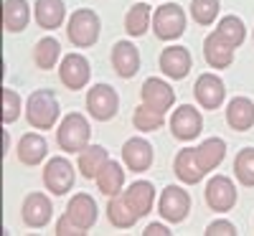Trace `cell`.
Masks as SVG:
<instances>
[{"label":"cell","mask_w":254,"mask_h":236,"mask_svg":"<svg viewBox=\"0 0 254 236\" xmlns=\"http://www.w3.org/2000/svg\"><path fill=\"white\" fill-rule=\"evenodd\" d=\"M59 102L49 89H36L26 102V119L33 130H51L59 119Z\"/></svg>","instance_id":"6da1fadb"},{"label":"cell","mask_w":254,"mask_h":236,"mask_svg":"<svg viewBox=\"0 0 254 236\" xmlns=\"http://www.w3.org/2000/svg\"><path fill=\"white\" fill-rule=\"evenodd\" d=\"M56 140H59V147L66 150V153H81L92 140V127H89L87 117L79 112H69L59 124Z\"/></svg>","instance_id":"7a4b0ae2"},{"label":"cell","mask_w":254,"mask_h":236,"mask_svg":"<svg viewBox=\"0 0 254 236\" xmlns=\"http://www.w3.org/2000/svg\"><path fill=\"white\" fill-rule=\"evenodd\" d=\"M99 15L89 8H79L71 13L69 23H66V33L69 41L76 49H89L99 41Z\"/></svg>","instance_id":"3957f363"},{"label":"cell","mask_w":254,"mask_h":236,"mask_svg":"<svg viewBox=\"0 0 254 236\" xmlns=\"http://www.w3.org/2000/svg\"><path fill=\"white\" fill-rule=\"evenodd\" d=\"M153 31L160 41H176L186 31V10L178 3H165L153 15Z\"/></svg>","instance_id":"277c9868"},{"label":"cell","mask_w":254,"mask_h":236,"mask_svg":"<svg viewBox=\"0 0 254 236\" xmlns=\"http://www.w3.org/2000/svg\"><path fill=\"white\" fill-rule=\"evenodd\" d=\"M158 211H160V216L168 224H181L188 216V211H190V196H188V190H183L181 185H168L160 193Z\"/></svg>","instance_id":"5b68a950"},{"label":"cell","mask_w":254,"mask_h":236,"mask_svg":"<svg viewBox=\"0 0 254 236\" xmlns=\"http://www.w3.org/2000/svg\"><path fill=\"white\" fill-rule=\"evenodd\" d=\"M92 76V66L89 61L84 59L81 54H66L61 59V66H59V79L66 89L76 92V89H84L87 81Z\"/></svg>","instance_id":"8992f818"},{"label":"cell","mask_w":254,"mask_h":236,"mask_svg":"<svg viewBox=\"0 0 254 236\" xmlns=\"http://www.w3.org/2000/svg\"><path fill=\"white\" fill-rule=\"evenodd\" d=\"M117 107H120V97L117 92L110 87V84H97V87L89 89L87 94V110L94 119L99 122H107L117 115Z\"/></svg>","instance_id":"52a82bcc"},{"label":"cell","mask_w":254,"mask_h":236,"mask_svg":"<svg viewBox=\"0 0 254 236\" xmlns=\"http://www.w3.org/2000/svg\"><path fill=\"white\" fill-rule=\"evenodd\" d=\"M201 130H203V117L196 107L183 104L171 115V132L176 140H183V142L196 140L201 135Z\"/></svg>","instance_id":"ba28073f"},{"label":"cell","mask_w":254,"mask_h":236,"mask_svg":"<svg viewBox=\"0 0 254 236\" xmlns=\"http://www.w3.org/2000/svg\"><path fill=\"white\" fill-rule=\"evenodd\" d=\"M44 185L54 196H64L74 185V168L66 158H51L44 168Z\"/></svg>","instance_id":"9c48e42d"},{"label":"cell","mask_w":254,"mask_h":236,"mask_svg":"<svg viewBox=\"0 0 254 236\" xmlns=\"http://www.w3.org/2000/svg\"><path fill=\"white\" fill-rule=\"evenodd\" d=\"M203 196H206V203H208L211 211L224 213V211L234 208V203H237V188H234V183H231L226 176H214L208 180Z\"/></svg>","instance_id":"30bf717a"},{"label":"cell","mask_w":254,"mask_h":236,"mask_svg":"<svg viewBox=\"0 0 254 236\" xmlns=\"http://www.w3.org/2000/svg\"><path fill=\"white\" fill-rule=\"evenodd\" d=\"M140 97H142V104L153 107V110H158V112H163V115L176 104V92H173V87H171L168 81H163V79H155V76L147 79V81L142 84Z\"/></svg>","instance_id":"8fae6325"},{"label":"cell","mask_w":254,"mask_h":236,"mask_svg":"<svg viewBox=\"0 0 254 236\" xmlns=\"http://www.w3.org/2000/svg\"><path fill=\"white\" fill-rule=\"evenodd\" d=\"M193 94H196V99L203 110H219L224 104V97H226V87L216 74H201L196 79Z\"/></svg>","instance_id":"7c38bea8"},{"label":"cell","mask_w":254,"mask_h":236,"mask_svg":"<svg viewBox=\"0 0 254 236\" xmlns=\"http://www.w3.org/2000/svg\"><path fill=\"white\" fill-rule=\"evenodd\" d=\"M122 160L132 173H145L153 165V145L142 137H130L122 145Z\"/></svg>","instance_id":"4fadbf2b"},{"label":"cell","mask_w":254,"mask_h":236,"mask_svg":"<svg viewBox=\"0 0 254 236\" xmlns=\"http://www.w3.org/2000/svg\"><path fill=\"white\" fill-rule=\"evenodd\" d=\"M51 211H54V206L46 198V193H28L26 201H23V213H20V216H23L26 226L44 229L51 221Z\"/></svg>","instance_id":"5bb4252c"},{"label":"cell","mask_w":254,"mask_h":236,"mask_svg":"<svg viewBox=\"0 0 254 236\" xmlns=\"http://www.w3.org/2000/svg\"><path fill=\"white\" fill-rule=\"evenodd\" d=\"M112 66L122 79H132L140 69V51L130 41H117L112 49Z\"/></svg>","instance_id":"9a60e30c"},{"label":"cell","mask_w":254,"mask_h":236,"mask_svg":"<svg viewBox=\"0 0 254 236\" xmlns=\"http://www.w3.org/2000/svg\"><path fill=\"white\" fill-rule=\"evenodd\" d=\"M66 216L81 231H89L97 224V203H94V198L87 196V193H76V196H71V201L66 206Z\"/></svg>","instance_id":"2e32d148"},{"label":"cell","mask_w":254,"mask_h":236,"mask_svg":"<svg viewBox=\"0 0 254 236\" xmlns=\"http://www.w3.org/2000/svg\"><path fill=\"white\" fill-rule=\"evenodd\" d=\"M173 170H176V178H178L181 183H186V185H196V183H201L203 176H206V170L201 168V163H198V158H196V147H193V150H190V147L181 150V153L176 155Z\"/></svg>","instance_id":"e0dca14e"},{"label":"cell","mask_w":254,"mask_h":236,"mask_svg":"<svg viewBox=\"0 0 254 236\" xmlns=\"http://www.w3.org/2000/svg\"><path fill=\"white\" fill-rule=\"evenodd\" d=\"M190 54L186 46H171L160 54V71L171 79H183L190 71Z\"/></svg>","instance_id":"ac0fdd59"},{"label":"cell","mask_w":254,"mask_h":236,"mask_svg":"<svg viewBox=\"0 0 254 236\" xmlns=\"http://www.w3.org/2000/svg\"><path fill=\"white\" fill-rule=\"evenodd\" d=\"M203 56L214 69H226V66H231V61H234V46H229L226 41L214 31L203 41Z\"/></svg>","instance_id":"d6986e66"},{"label":"cell","mask_w":254,"mask_h":236,"mask_svg":"<svg viewBox=\"0 0 254 236\" xmlns=\"http://www.w3.org/2000/svg\"><path fill=\"white\" fill-rule=\"evenodd\" d=\"M226 124L237 132H244L254 124V104L247 97H234L226 107Z\"/></svg>","instance_id":"ffe728a7"},{"label":"cell","mask_w":254,"mask_h":236,"mask_svg":"<svg viewBox=\"0 0 254 236\" xmlns=\"http://www.w3.org/2000/svg\"><path fill=\"white\" fill-rule=\"evenodd\" d=\"M125 198L135 208L137 216H147V213L153 211V203H155V188H153V183H147V180H135L130 188L125 190Z\"/></svg>","instance_id":"44dd1931"},{"label":"cell","mask_w":254,"mask_h":236,"mask_svg":"<svg viewBox=\"0 0 254 236\" xmlns=\"http://www.w3.org/2000/svg\"><path fill=\"white\" fill-rule=\"evenodd\" d=\"M36 23L46 31H54L64 23L66 18V8H64V0H36Z\"/></svg>","instance_id":"7402d4cb"},{"label":"cell","mask_w":254,"mask_h":236,"mask_svg":"<svg viewBox=\"0 0 254 236\" xmlns=\"http://www.w3.org/2000/svg\"><path fill=\"white\" fill-rule=\"evenodd\" d=\"M49 153V142L38 132H28L18 142V160L23 165H38Z\"/></svg>","instance_id":"603a6c76"},{"label":"cell","mask_w":254,"mask_h":236,"mask_svg":"<svg viewBox=\"0 0 254 236\" xmlns=\"http://www.w3.org/2000/svg\"><path fill=\"white\" fill-rule=\"evenodd\" d=\"M94 180H97V188H99L102 196H110V198L112 196H120L122 185H125V170H122L120 163L107 160V165L99 170V176Z\"/></svg>","instance_id":"cb8c5ba5"},{"label":"cell","mask_w":254,"mask_h":236,"mask_svg":"<svg viewBox=\"0 0 254 236\" xmlns=\"http://www.w3.org/2000/svg\"><path fill=\"white\" fill-rule=\"evenodd\" d=\"M31 20V5L26 0H5L3 3V28L10 33H18L28 26Z\"/></svg>","instance_id":"d4e9b609"},{"label":"cell","mask_w":254,"mask_h":236,"mask_svg":"<svg viewBox=\"0 0 254 236\" xmlns=\"http://www.w3.org/2000/svg\"><path fill=\"white\" fill-rule=\"evenodd\" d=\"M196 158H198V163H201V168L206 170V173H208V170H216L224 163V158H226V142L221 137L203 140L196 147Z\"/></svg>","instance_id":"484cf974"},{"label":"cell","mask_w":254,"mask_h":236,"mask_svg":"<svg viewBox=\"0 0 254 236\" xmlns=\"http://www.w3.org/2000/svg\"><path fill=\"white\" fill-rule=\"evenodd\" d=\"M110 160V153L104 150L102 145H87L79 153V170H81V176L84 178H97L99 176V170L107 165Z\"/></svg>","instance_id":"4316f807"},{"label":"cell","mask_w":254,"mask_h":236,"mask_svg":"<svg viewBox=\"0 0 254 236\" xmlns=\"http://www.w3.org/2000/svg\"><path fill=\"white\" fill-rule=\"evenodd\" d=\"M107 219L115 229H132L140 216L135 213V208L127 203L125 193H122V196H112V201L107 203Z\"/></svg>","instance_id":"83f0119b"},{"label":"cell","mask_w":254,"mask_h":236,"mask_svg":"<svg viewBox=\"0 0 254 236\" xmlns=\"http://www.w3.org/2000/svg\"><path fill=\"white\" fill-rule=\"evenodd\" d=\"M59 56H61V44H59L56 38H51V36L41 38L38 44H36V49H33V61H36V66L44 69V71H49V69L56 66Z\"/></svg>","instance_id":"f1b7e54d"},{"label":"cell","mask_w":254,"mask_h":236,"mask_svg":"<svg viewBox=\"0 0 254 236\" xmlns=\"http://www.w3.org/2000/svg\"><path fill=\"white\" fill-rule=\"evenodd\" d=\"M150 5L147 3H135L125 15V31L130 36H145V31L150 28Z\"/></svg>","instance_id":"f546056e"},{"label":"cell","mask_w":254,"mask_h":236,"mask_svg":"<svg viewBox=\"0 0 254 236\" xmlns=\"http://www.w3.org/2000/svg\"><path fill=\"white\" fill-rule=\"evenodd\" d=\"M216 33L226 41L229 46H234V49H239V46L244 44V38H247V28H244V23H242V18H237V15L221 18Z\"/></svg>","instance_id":"4dcf8cb0"},{"label":"cell","mask_w":254,"mask_h":236,"mask_svg":"<svg viewBox=\"0 0 254 236\" xmlns=\"http://www.w3.org/2000/svg\"><path fill=\"white\" fill-rule=\"evenodd\" d=\"M163 122H165V115L153 110V107H147V104H140L132 115V124L140 132H155L163 127Z\"/></svg>","instance_id":"1f68e13d"},{"label":"cell","mask_w":254,"mask_h":236,"mask_svg":"<svg viewBox=\"0 0 254 236\" xmlns=\"http://www.w3.org/2000/svg\"><path fill=\"white\" fill-rule=\"evenodd\" d=\"M234 176L242 185L254 188V147H244L234 160Z\"/></svg>","instance_id":"d6a6232c"},{"label":"cell","mask_w":254,"mask_h":236,"mask_svg":"<svg viewBox=\"0 0 254 236\" xmlns=\"http://www.w3.org/2000/svg\"><path fill=\"white\" fill-rule=\"evenodd\" d=\"M190 15L198 26H211L219 15V0H190Z\"/></svg>","instance_id":"836d02e7"},{"label":"cell","mask_w":254,"mask_h":236,"mask_svg":"<svg viewBox=\"0 0 254 236\" xmlns=\"http://www.w3.org/2000/svg\"><path fill=\"white\" fill-rule=\"evenodd\" d=\"M20 117V97L13 89H3V124H13Z\"/></svg>","instance_id":"e575fe53"},{"label":"cell","mask_w":254,"mask_h":236,"mask_svg":"<svg viewBox=\"0 0 254 236\" xmlns=\"http://www.w3.org/2000/svg\"><path fill=\"white\" fill-rule=\"evenodd\" d=\"M56 234H59V236H84L87 231H81V229L66 216V213H64V216L59 219V224H56Z\"/></svg>","instance_id":"d590c367"},{"label":"cell","mask_w":254,"mask_h":236,"mask_svg":"<svg viewBox=\"0 0 254 236\" xmlns=\"http://www.w3.org/2000/svg\"><path fill=\"white\" fill-rule=\"evenodd\" d=\"M237 229L231 221H214L206 226V236H234Z\"/></svg>","instance_id":"8d00e7d4"},{"label":"cell","mask_w":254,"mask_h":236,"mask_svg":"<svg viewBox=\"0 0 254 236\" xmlns=\"http://www.w3.org/2000/svg\"><path fill=\"white\" fill-rule=\"evenodd\" d=\"M145 236H171V229L165 224H147V229L142 231Z\"/></svg>","instance_id":"74e56055"},{"label":"cell","mask_w":254,"mask_h":236,"mask_svg":"<svg viewBox=\"0 0 254 236\" xmlns=\"http://www.w3.org/2000/svg\"><path fill=\"white\" fill-rule=\"evenodd\" d=\"M8 147H10V135L3 130V150H8Z\"/></svg>","instance_id":"f35d334b"}]
</instances>
